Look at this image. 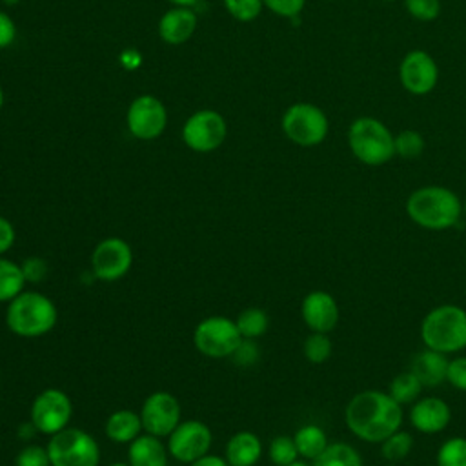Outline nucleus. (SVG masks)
I'll list each match as a JSON object with an SVG mask.
<instances>
[{"label": "nucleus", "instance_id": "37998d69", "mask_svg": "<svg viewBox=\"0 0 466 466\" xmlns=\"http://www.w3.org/2000/svg\"><path fill=\"white\" fill-rule=\"evenodd\" d=\"M36 433H38V430L35 428V424H33L31 420L20 424L18 430H16V437H18L20 441H24V442H29Z\"/></svg>", "mask_w": 466, "mask_h": 466}, {"label": "nucleus", "instance_id": "3c124183", "mask_svg": "<svg viewBox=\"0 0 466 466\" xmlns=\"http://www.w3.org/2000/svg\"><path fill=\"white\" fill-rule=\"evenodd\" d=\"M390 466H399V464H395V462H391V464H390Z\"/></svg>", "mask_w": 466, "mask_h": 466}, {"label": "nucleus", "instance_id": "72a5a7b5", "mask_svg": "<svg viewBox=\"0 0 466 466\" xmlns=\"http://www.w3.org/2000/svg\"><path fill=\"white\" fill-rule=\"evenodd\" d=\"M404 7L419 22H431L441 15V0H404Z\"/></svg>", "mask_w": 466, "mask_h": 466}, {"label": "nucleus", "instance_id": "412c9836", "mask_svg": "<svg viewBox=\"0 0 466 466\" xmlns=\"http://www.w3.org/2000/svg\"><path fill=\"white\" fill-rule=\"evenodd\" d=\"M224 453L229 466H255L262 455V442L253 431L242 430L231 435Z\"/></svg>", "mask_w": 466, "mask_h": 466}, {"label": "nucleus", "instance_id": "6e6552de", "mask_svg": "<svg viewBox=\"0 0 466 466\" xmlns=\"http://www.w3.org/2000/svg\"><path fill=\"white\" fill-rule=\"evenodd\" d=\"M240 340L242 335L238 333L235 320L222 315L202 319L193 331L195 348L211 359L231 357Z\"/></svg>", "mask_w": 466, "mask_h": 466}, {"label": "nucleus", "instance_id": "9d476101", "mask_svg": "<svg viewBox=\"0 0 466 466\" xmlns=\"http://www.w3.org/2000/svg\"><path fill=\"white\" fill-rule=\"evenodd\" d=\"M228 137L226 118L215 109H200L187 116L182 127L184 144L197 153L218 149Z\"/></svg>", "mask_w": 466, "mask_h": 466}, {"label": "nucleus", "instance_id": "c756f323", "mask_svg": "<svg viewBox=\"0 0 466 466\" xmlns=\"http://www.w3.org/2000/svg\"><path fill=\"white\" fill-rule=\"evenodd\" d=\"M437 466H466V439L451 437L437 451Z\"/></svg>", "mask_w": 466, "mask_h": 466}, {"label": "nucleus", "instance_id": "a18cd8bd", "mask_svg": "<svg viewBox=\"0 0 466 466\" xmlns=\"http://www.w3.org/2000/svg\"><path fill=\"white\" fill-rule=\"evenodd\" d=\"M288 466H309V464H308V462H304V461H299V459H297V461H293V462H291V464H288Z\"/></svg>", "mask_w": 466, "mask_h": 466}, {"label": "nucleus", "instance_id": "dca6fc26", "mask_svg": "<svg viewBox=\"0 0 466 466\" xmlns=\"http://www.w3.org/2000/svg\"><path fill=\"white\" fill-rule=\"evenodd\" d=\"M300 315L311 331L329 333L339 322V306L331 293L315 289L302 299Z\"/></svg>", "mask_w": 466, "mask_h": 466}, {"label": "nucleus", "instance_id": "9b49d317", "mask_svg": "<svg viewBox=\"0 0 466 466\" xmlns=\"http://www.w3.org/2000/svg\"><path fill=\"white\" fill-rule=\"evenodd\" d=\"M89 264L95 279L104 282H115L131 269L133 249L124 238L107 237L95 246Z\"/></svg>", "mask_w": 466, "mask_h": 466}, {"label": "nucleus", "instance_id": "a878e982", "mask_svg": "<svg viewBox=\"0 0 466 466\" xmlns=\"http://www.w3.org/2000/svg\"><path fill=\"white\" fill-rule=\"evenodd\" d=\"M422 388L424 386L411 371H402L397 377H393V380L388 386V393L393 400H397L402 406V404L415 402L419 399Z\"/></svg>", "mask_w": 466, "mask_h": 466}, {"label": "nucleus", "instance_id": "f8f14e48", "mask_svg": "<svg viewBox=\"0 0 466 466\" xmlns=\"http://www.w3.org/2000/svg\"><path fill=\"white\" fill-rule=\"evenodd\" d=\"M213 433L202 420H180L178 426L167 435V451L178 462H193L209 453Z\"/></svg>", "mask_w": 466, "mask_h": 466}, {"label": "nucleus", "instance_id": "6ab92c4d", "mask_svg": "<svg viewBox=\"0 0 466 466\" xmlns=\"http://www.w3.org/2000/svg\"><path fill=\"white\" fill-rule=\"evenodd\" d=\"M448 364L450 360L446 353L426 348L424 351H419L413 357L410 371L420 380L424 388H435L446 380Z\"/></svg>", "mask_w": 466, "mask_h": 466}, {"label": "nucleus", "instance_id": "a19ab883", "mask_svg": "<svg viewBox=\"0 0 466 466\" xmlns=\"http://www.w3.org/2000/svg\"><path fill=\"white\" fill-rule=\"evenodd\" d=\"M15 36H16L15 22L11 20V16L7 13L0 11V49L11 46Z\"/></svg>", "mask_w": 466, "mask_h": 466}, {"label": "nucleus", "instance_id": "ea45409f", "mask_svg": "<svg viewBox=\"0 0 466 466\" xmlns=\"http://www.w3.org/2000/svg\"><path fill=\"white\" fill-rule=\"evenodd\" d=\"M15 238H16L15 226L5 217L0 215V257L13 248Z\"/></svg>", "mask_w": 466, "mask_h": 466}, {"label": "nucleus", "instance_id": "bb28decb", "mask_svg": "<svg viewBox=\"0 0 466 466\" xmlns=\"http://www.w3.org/2000/svg\"><path fill=\"white\" fill-rule=\"evenodd\" d=\"M235 324L242 339H258L268 331L269 319L260 308H246L237 315Z\"/></svg>", "mask_w": 466, "mask_h": 466}, {"label": "nucleus", "instance_id": "f3484780", "mask_svg": "<svg viewBox=\"0 0 466 466\" xmlns=\"http://www.w3.org/2000/svg\"><path fill=\"white\" fill-rule=\"evenodd\" d=\"M451 420V410L446 400L439 397L417 399L410 410V422L422 433H439Z\"/></svg>", "mask_w": 466, "mask_h": 466}, {"label": "nucleus", "instance_id": "5701e85b", "mask_svg": "<svg viewBox=\"0 0 466 466\" xmlns=\"http://www.w3.org/2000/svg\"><path fill=\"white\" fill-rule=\"evenodd\" d=\"M293 441H295L299 455L304 459H311V461L315 457H319L324 451V448L328 446V437H326L324 430L317 424L300 426L295 431Z\"/></svg>", "mask_w": 466, "mask_h": 466}, {"label": "nucleus", "instance_id": "58836bf2", "mask_svg": "<svg viewBox=\"0 0 466 466\" xmlns=\"http://www.w3.org/2000/svg\"><path fill=\"white\" fill-rule=\"evenodd\" d=\"M446 380L453 388L466 391V357H455L450 360Z\"/></svg>", "mask_w": 466, "mask_h": 466}, {"label": "nucleus", "instance_id": "e433bc0d", "mask_svg": "<svg viewBox=\"0 0 466 466\" xmlns=\"http://www.w3.org/2000/svg\"><path fill=\"white\" fill-rule=\"evenodd\" d=\"M262 2L271 13L284 18L299 16L306 5V0H262Z\"/></svg>", "mask_w": 466, "mask_h": 466}, {"label": "nucleus", "instance_id": "b1692460", "mask_svg": "<svg viewBox=\"0 0 466 466\" xmlns=\"http://www.w3.org/2000/svg\"><path fill=\"white\" fill-rule=\"evenodd\" d=\"M25 279L22 275L20 264L0 257V302H9L13 300L18 293L24 291Z\"/></svg>", "mask_w": 466, "mask_h": 466}, {"label": "nucleus", "instance_id": "c85d7f7f", "mask_svg": "<svg viewBox=\"0 0 466 466\" xmlns=\"http://www.w3.org/2000/svg\"><path fill=\"white\" fill-rule=\"evenodd\" d=\"M411 446H413V437L408 431L397 430L380 442V453L386 461L399 462L411 451Z\"/></svg>", "mask_w": 466, "mask_h": 466}, {"label": "nucleus", "instance_id": "7c9ffc66", "mask_svg": "<svg viewBox=\"0 0 466 466\" xmlns=\"http://www.w3.org/2000/svg\"><path fill=\"white\" fill-rule=\"evenodd\" d=\"M331 350H333V346H331L328 333L311 331V335H308L304 340V357L311 364L326 362L331 357Z\"/></svg>", "mask_w": 466, "mask_h": 466}, {"label": "nucleus", "instance_id": "f704fd0d", "mask_svg": "<svg viewBox=\"0 0 466 466\" xmlns=\"http://www.w3.org/2000/svg\"><path fill=\"white\" fill-rule=\"evenodd\" d=\"M15 466H51L47 448L38 444H25L16 453Z\"/></svg>", "mask_w": 466, "mask_h": 466}, {"label": "nucleus", "instance_id": "603ef678", "mask_svg": "<svg viewBox=\"0 0 466 466\" xmlns=\"http://www.w3.org/2000/svg\"><path fill=\"white\" fill-rule=\"evenodd\" d=\"M0 384H2V375H0Z\"/></svg>", "mask_w": 466, "mask_h": 466}, {"label": "nucleus", "instance_id": "f257e3e1", "mask_svg": "<svg viewBox=\"0 0 466 466\" xmlns=\"http://www.w3.org/2000/svg\"><path fill=\"white\" fill-rule=\"evenodd\" d=\"M350 431L366 442H382L402 424V406L386 391L364 390L351 397L344 410Z\"/></svg>", "mask_w": 466, "mask_h": 466}, {"label": "nucleus", "instance_id": "8fccbe9b", "mask_svg": "<svg viewBox=\"0 0 466 466\" xmlns=\"http://www.w3.org/2000/svg\"><path fill=\"white\" fill-rule=\"evenodd\" d=\"M4 2H5V4H15L16 0H4Z\"/></svg>", "mask_w": 466, "mask_h": 466}, {"label": "nucleus", "instance_id": "79ce46f5", "mask_svg": "<svg viewBox=\"0 0 466 466\" xmlns=\"http://www.w3.org/2000/svg\"><path fill=\"white\" fill-rule=\"evenodd\" d=\"M187 466H229V464H228L226 457H218V455L208 453V455H204V457H200V459L189 462Z\"/></svg>", "mask_w": 466, "mask_h": 466}, {"label": "nucleus", "instance_id": "ddd939ff", "mask_svg": "<svg viewBox=\"0 0 466 466\" xmlns=\"http://www.w3.org/2000/svg\"><path fill=\"white\" fill-rule=\"evenodd\" d=\"M126 122L135 138L153 140L158 138L167 126V109L160 98L140 95L129 104Z\"/></svg>", "mask_w": 466, "mask_h": 466}, {"label": "nucleus", "instance_id": "2f4dec72", "mask_svg": "<svg viewBox=\"0 0 466 466\" xmlns=\"http://www.w3.org/2000/svg\"><path fill=\"white\" fill-rule=\"evenodd\" d=\"M299 451L295 446L293 437L288 435H279L269 442V459L277 466H288L293 461H297Z\"/></svg>", "mask_w": 466, "mask_h": 466}, {"label": "nucleus", "instance_id": "de8ad7c7", "mask_svg": "<svg viewBox=\"0 0 466 466\" xmlns=\"http://www.w3.org/2000/svg\"><path fill=\"white\" fill-rule=\"evenodd\" d=\"M2 106H4V91L0 87V109H2Z\"/></svg>", "mask_w": 466, "mask_h": 466}, {"label": "nucleus", "instance_id": "39448f33", "mask_svg": "<svg viewBox=\"0 0 466 466\" xmlns=\"http://www.w3.org/2000/svg\"><path fill=\"white\" fill-rule=\"evenodd\" d=\"M393 133L375 116H357L348 127V146L366 166H382L395 157Z\"/></svg>", "mask_w": 466, "mask_h": 466}, {"label": "nucleus", "instance_id": "423d86ee", "mask_svg": "<svg viewBox=\"0 0 466 466\" xmlns=\"http://www.w3.org/2000/svg\"><path fill=\"white\" fill-rule=\"evenodd\" d=\"M51 466H98L100 448L91 433L80 428H64L47 442Z\"/></svg>", "mask_w": 466, "mask_h": 466}, {"label": "nucleus", "instance_id": "4c0bfd02", "mask_svg": "<svg viewBox=\"0 0 466 466\" xmlns=\"http://www.w3.org/2000/svg\"><path fill=\"white\" fill-rule=\"evenodd\" d=\"M237 366H251L258 360V346L255 339H242L231 355Z\"/></svg>", "mask_w": 466, "mask_h": 466}, {"label": "nucleus", "instance_id": "49530a36", "mask_svg": "<svg viewBox=\"0 0 466 466\" xmlns=\"http://www.w3.org/2000/svg\"><path fill=\"white\" fill-rule=\"evenodd\" d=\"M109 466H129L127 462H111Z\"/></svg>", "mask_w": 466, "mask_h": 466}, {"label": "nucleus", "instance_id": "20e7f679", "mask_svg": "<svg viewBox=\"0 0 466 466\" xmlns=\"http://www.w3.org/2000/svg\"><path fill=\"white\" fill-rule=\"evenodd\" d=\"M420 339L426 348L446 355L464 350L466 309L455 304H441L430 309L420 324Z\"/></svg>", "mask_w": 466, "mask_h": 466}, {"label": "nucleus", "instance_id": "1a4fd4ad", "mask_svg": "<svg viewBox=\"0 0 466 466\" xmlns=\"http://www.w3.org/2000/svg\"><path fill=\"white\" fill-rule=\"evenodd\" d=\"M73 415V404L69 395L60 388L42 390L31 402L29 420L35 424L38 433L55 435L67 428Z\"/></svg>", "mask_w": 466, "mask_h": 466}, {"label": "nucleus", "instance_id": "4468645a", "mask_svg": "<svg viewBox=\"0 0 466 466\" xmlns=\"http://www.w3.org/2000/svg\"><path fill=\"white\" fill-rule=\"evenodd\" d=\"M180 415V402L169 391H153L140 408L142 428L155 437H167L178 426Z\"/></svg>", "mask_w": 466, "mask_h": 466}, {"label": "nucleus", "instance_id": "09e8293b", "mask_svg": "<svg viewBox=\"0 0 466 466\" xmlns=\"http://www.w3.org/2000/svg\"><path fill=\"white\" fill-rule=\"evenodd\" d=\"M462 215H464V217H466V202H464V204H462Z\"/></svg>", "mask_w": 466, "mask_h": 466}, {"label": "nucleus", "instance_id": "aec40b11", "mask_svg": "<svg viewBox=\"0 0 466 466\" xmlns=\"http://www.w3.org/2000/svg\"><path fill=\"white\" fill-rule=\"evenodd\" d=\"M167 446L162 444L160 437L151 433H140L127 448L129 466H167Z\"/></svg>", "mask_w": 466, "mask_h": 466}, {"label": "nucleus", "instance_id": "cd10ccee", "mask_svg": "<svg viewBox=\"0 0 466 466\" xmlns=\"http://www.w3.org/2000/svg\"><path fill=\"white\" fill-rule=\"evenodd\" d=\"M395 144V155L406 160H413L422 155L424 151V137L415 129H402L393 137Z\"/></svg>", "mask_w": 466, "mask_h": 466}, {"label": "nucleus", "instance_id": "7ed1b4c3", "mask_svg": "<svg viewBox=\"0 0 466 466\" xmlns=\"http://www.w3.org/2000/svg\"><path fill=\"white\" fill-rule=\"evenodd\" d=\"M58 319L55 302L40 291H22L5 308V324L11 333L35 339L49 333Z\"/></svg>", "mask_w": 466, "mask_h": 466}, {"label": "nucleus", "instance_id": "f03ea898", "mask_svg": "<svg viewBox=\"0 0 466 466\" xmlns=\"http://www.w3.org/2000/svg\"><path fill=\"white\" fill-rule=\"evenodd\" d=\"M406 213L424 229L444 231L461 222L462 202L450 187L422 186L408 197Z\"/></svg>", "mask_w": 466, "mask_h": 466}, {"label": "nucleus", "instance_id": "473e14b6", "mask_svg": "<svg viewBox=\"0 0 466 466\" xmlns=\"http://www.w3.org/2000/svg\"><path fill=\"white\" fill-rule=\"evenodd\" d=\"M224 5L235 20L251 22L260 15L264 2L262 0H224Z\"/></svg>", "mask_w": 466, "mask_h": 466}, {"label": "nucleus", "instance_id": "2eb2a0df", "mask_svg": "<svg viewBox=\"0 0 466 466\" xmlns=\"http://www.w3.org/2000/svg\"><path fill=\"white\" fill-rule=\"evenodd\" d=\"M399 80L408 93L415 96L428 95L439 82V66L428 51H408L399 64Z\"/></svg>", "mask_w": 466, "mask_h": 466}, {"label": "nucleus", "instance_id": "a211bd4d", "mask_svg": "<svg viewBox=\"0 0 466 466\" xmlns=\"http://www.w3.org/2000/svg\"><path fill=\"white\" fill-rule=\"evenodd\" d=\"M197 29V15L191 7L175 5L160 16L158 35L166 44L178 46L187 42Z\"/></svg>", "mask_w": 466, "mask_h": 466}, {"label": "nucleus", "instance_id": "393cba45", "mask_svg": "<svg viewBox=\"0 0 466 466\" xmlns=\"http://www.w3.org/2000/svg\"><path fill=\"white\" fill-rule=\"evenodd\" d=\"M311 466H362L359 451L346 442H333L313 459Z\"/></svg>", "mask_w": 466, "mask_h": 466}, {"label": "nucleus", "instance_id": "c9c22d12", "mask_svg": "<svg viewBox=\"0 0 466 466\" xmlns=\"http://www.w3.org/2000/svg\"><path fill=\"white\" fill-rule=\"evenodd\" d=\"M20 268H22V275H24L25 282H29V284L42 282L47 277V271H49V266H47L46 258L36 257V255L24 258Z\"/></svg>", "mask_w": 466, "mask_h": 466}, {"label": "nucleus", "instance_id": "4be33fe9", "mask_svg": "<svg viewBox=\"0 0 466 466\" xmlns=\"http://www.w3.org/2000/svg\"><path fill=\"white\" fill-rule=\"evenodd\" d=\"M104 431L106 437L116 444H129L144 431L140 413L133 410H116L107 417Z\"/></svg>", "mask_w": 466, "mask_h": 466}, {"label": "nucleus", "instance_id": "c03bdc74", "mask_svg": "<svg viewBox=\"0 0 466 466\" xmlns=\"http://www.w3.org/2000/svg\"><path fill=\"white\" fill-rule=\"evenodd\" d=\"M173 5H180V7H191L197 0H169Z\"/></svg>", "mask_w": 466, "mask_h": 466}, {"label": "nucleus", "instance_id": "0eeeda50", "mask_svg": "<svg viewBox=\"0 0 466 466\" xmlns=\"http://www.w3.org/2000/svg\"><path fill=\"white\" fill-rule=\"evenodd\" d=\"M282 131L293 144L300 147H313L324 142L329 131L326 113L311 102L291 104L280 120Z\"/></svg>", "mask_w": 466, "mask_h": 466}]
</instances>
